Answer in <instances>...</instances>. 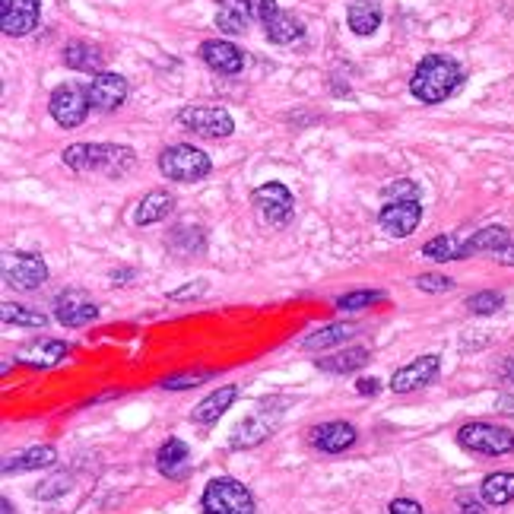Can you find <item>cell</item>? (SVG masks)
Returning a JSON list of instances; mask_svg holds the SVG:
<instances>
[{
  "instance_id": "cell-1",
  "label": "cell",
  "mask_w": 514,
  "mask_h": 514,
  "mask_svg": "<svg viewBox=\"0 0 514 514\" xmlns=\"http://www.w3.org/2000/svg\"><path fill=\"white\" fill-rule=\"evenodd\" d=\"M464 83V70L454 58L448 54H429L422 58L413 70V80H410V93L422 102V105H438L451 99L457 89Z\"/></svg>"
},
{
  "instance_id": "cell-2",
  "label": "cell",
  "mask_w": 514,
  "mask_h": 514,
  "mask_svg": "<svg viewBox=\"0 0 514 514\" xmlns=\"http://www.w3.org/2000/svg\"><path fill=\"white\" fill-rule=\"evenodd\" d=\"M134 150L118 143H73L64 150V165L73 172H105L108 178H121L134 169Z\"/></svg>"
},
{
  "instance_id": "cell-3",
  "label": "cell",
  "mask_w": 514,
  "mask_h": 514,
  "mask_svg": "<svg viewBox=\"0 0 514 514\" xmlns=\"http://www.w3.org/2000/svg\"><path fill=\"white\" fill-rule=\"evenodd\" d=\"M213 169V162L204 150L188 143H175V146H165L159 153V172L169 178V181H181V185H191V181L207 178Z\"/></svg>"
},
{
  "instance_id": "cell-4",
  "label": "cell",
  "mask_w": 514,
  "mask_h": 514,
  "mask_svg": "<svg viewBox=\"0 0 514 514\" xmlns=\"http://www.w3.org/2000/svg\"><path fill=\"white\" fill-rule=\"evenodd\" d=\"M207 514H254V495L248 492V486H242L232 476H219V480H210V486L204 489V499H200Z\"/></svg>"
},
{
  "instance_id": "cell-5",
  "label": "cell",
  "mask_w": 514,
  "mask_h": 514,
  "mask_svg": "<svg viewBox=\"0 0 514 514\" xmlns=\"http://www.w3.org/2000/svg\"><path fill=\"white\" fill-rule=\"evenodd\" d=\"M457 445L473 454L502 457L514 451V435L502 426H492V422H467L457 429Z\"/></svg>"
},
{
  "instance_id": "cell-6",
  "label": "cell",
  "mask_w": 514,
  "mask_h": 514,
  "mask_svg": "<svg viewBox=\"0 0 514 514\" xmlns=\"http://www.w3.org/2000/svg\"><path fill=\"white\" fill-rule=\"evenodd\" d=\"M178 124L200 137H229L235 131V121L223 105H185L178 112Z\"/></svg>"
},
{
  "instance_id": "cell-7",
  "label": "cell",
  "mask_w": 514,
  "mask_h": 514,
  "mask_svg": "<svg viewBox=\"0 0 514 514\" xmlns=\"http://www.w3.org/2000/svg\"><path fill=\"white\" fill-rule=\"evenodd\" d=\"M89 108H93V105H89L86 89L77 86V83L58 86L48 99V112L61 127H80L86 121V115H89Z\"/></svg>"
},
{
  "instance_id": "cell-8",
  "label": "cell",
  "mask_w": 514,
  "mask_h": 514,
  "mask_svg": "<svg viewBox=\"0 0 514 514\" xmlns=\"http://www.w3.org/2000/svg\"><path fill=\"white\" fill-rule=\"evenodd\" d=\"M48 280V267L39 254H29V251H16L7 254L4 261V283L10 289H20V292H32L39 289Z\"/></svg>"
},
{
  "instance_id": "cell-9",
  "label": "cell",
  "mask_w": 514,
  "mask_h": 514,
  "mask_svg": "<svg viewBox=\"0 0 514 514\" xmlns=\"http://www.w3.org/2000/svg\"><path fill=\"white\" fill-rule=\"evenodd\" d=\"M254 207L261 213L264 223L286 226L292 213H296V197H292V191L286 185H280V181H267V185L254 191Z\"/></svg>"
},
{
  "instance_id": "cell-10",
  "label": "cell",
  "mask_w": 514,
  "mask_h": 514,
  "mask_svg": "<svg viewBox=\"0 0 514 514\" xmlns=\"http://www.w3.org/2000/svg\"><path fill=\"white\" fill-rule=\"evenodd\" d=\"M54 318L64 327H86L99 318V305L83 289H67L54 299Z\"/></svg>"
},
{
  "instance_id": "cell-11",
  "label": "cell",
  "mask_w": 514,
  "mask_h": 514,
  "mask_svg": "<svg viewBox=\"0 0 514 514\" xmlns=\"http://www.w3.org/2000/svg\"><path fill=\"white\" fill-rule=\"evenodd\" d=\"M378 223L388 235L407 238L422 223V204H419V200H388V204H384L381 213H378Z\"/></svg>"
},
{
  "instance_id": "cell-12",
  "label": "cell",
  "mask_w": 514,
  "mask_h": 514,
  "mask_svg": "<svg viewBox=\"0 0 514 514\" xmlns=\"http://www.w3.org/2000/svg\"><path fill=\"white\" fill-rule=\"evenodd\" d=\"M86 96H89V105H93L96 112H115V108H121L127 99V80L121 77V73L102 70L86 83Z\"/></svg>"
},
{
  "instance_id": "cell-13",
  "label": "cell",
  "mask_w": 514,
  "mask_h": 514,
  "mask_svg": "<svg viewBox=\"0 0 514 514\" xmlns=\"http://www.w3.org/2000/svg\"><path fill=\"white\" fill-rule=\"evenodd\" d=\"M42 0H0V26L7 35H29L39 26Z\"/></svg>"
},
{
  "instance_id": "cell-14",
  "label": "cell",
  "mask_w": 514,
  "mask_h": 514,
  "mask_svg": "<svg viewBox=\"0 0 514 514\" xmlns=\"http://www.w3.org/2000/svg\"><path fill=\"white\" fill-rule=\"evenodd\" d=\"M438 365H442V362H438V356H432V353L413 359L410 365H403V369L394 372V378H391V391H394V394H410V391L426 388V384L435 381Z\"/></svg>"
},
{
  "instance_id": "cell-15",
  "label": "cell",
  "mask_w": 514,
  "mask_h": 514,
  "mask_svg": "<svg viewBox=\"0 0 514 514\" xmlns=\"http://www.w3.org/2000/svg\"><path fill=\"white\" fill-rule=\"evenodd\" d=\"M200 61L216 73H226V77H235V73L245 70L242 48H235L226 39H207L204 45H200Z\"/></svg>"
},
{
  "instance_id": "cell-16",
  "label": "cell",
  "mask_w": 514,
  "mask_h": 514,
  "mask_svg": "<svg viewBox=\"0 0 514 514\" xmlns=\"http://www.w3.org/2000/svg\"><path fill=\"white\" fill-rule=\"evenodd\" d=\"M311 445L324 454H343L346 448L356 445V429L350 422L334 419V422H324V426L311 429Z\"/></svg>"
},
{
  "instance_id": "cell-17",
  "label": "cell",
  "mask_w": 514,
  "mask_h": 514,
  "mask_svg": "<svg viewBox=\"0 0 514 514\" xmlns=\"http://www.w3.org/2000/svg\"><path fill=\"white\" fill-rule=\"evenodd\" d=\"M73 353L70 343H61V340H32L26 343L20 353H16V359L26 362V365H35V369H51V365L64 362L67 356Z\"/></svg>"
},
{
  "instance_id": "cell-18",
  "label": "cell",
  "mask_w": 514,
  "mask_h": 514,
  "mask_svg": "<svg viewBox=\"0 0 514 514\" xmlns=\"http://www.w3.org/2000/svg\"><path fill=\"white\" fill-rule=\"evenodd\" d=\"M156 467L162 476H169V480H185V476L191 473L188 445L181 442V438H169V442H165L156 454Z\"/></svg>"
},
{
  "instance_id": "cell-19",
  "label": "cell",
  "mask_w": 514,
  "mask_h": 514,
  "mask_svg": "<svg viewBox=\"0 0 514 514\" xmlns=\"http://www.w3.org/2000/svg\"><path fill=\"white\" fill-rule=\"evenodd\" d=\"M254 20L251 0H216V29L226 35H242Z\"/></svg>"
},
{
  "instance_id": "cell-20",
  "label": "cell",
  "mask_w": 514,
  "mask_h": 514,
  "mask_svg": "<svg viewBox=\"0 0 514 514\" xmlns=\"http://www.w3.org/2000/svg\"><path fill=\"white\" fill-rule=\"evenodd\" d=\"M235 397H238V388L235 384H223V388H216L210 397H204L194 407V413H191V419L194 422H200V426H210V422H216L219 416H223L232 403H235Z\"/></svg>"
},
{
  "instance_id": "cell-21",
  "label": "cell",
  "mask_w": 514,
  "mask_h": 514,
  "mask_svg": "<svg viewBox=\"0 0 514 514\" xmlns=\"http://www.w3.org/2000/svg\"><path fill=\"white\" fill-rule=\"evenodd\" d=\"M511 242V232L502 226H486L480 232H473L470 238H464V248H461V261L473 254H499L505 245Z\"/></svg>"
},
{
  "instance_id": "cell-22",
  "label": "cell",
  "mask_w": 514,
  "mask_h": 514,
  "mask_svg": "<svg viewBox=\"0 0 514 514\" xmlns=\"http://www.w3.org/2000/svg\"><path fill=\"white\" fill-rule=\"evenodd\" d=\"M64 64L70 67V70H80V73H102V67H105V54H102V48L99 45H93V42H70L67 48H64Z\"/></svg>"
},
{
  "instance_id": "cell-23",
  "label": "cell",
  "mask_w": 514,
  "mask_h": 514,
  "mask_svg": "<svg viewBox=\"0 0 514 514\" xmlns=\"http://www.w3.org/2000/svg\"><path fill=\"white\" fill-rule=\"evenodd\" d=\"M384 10L378 0H353L350 10H346V23L356 35H375L381 29Z\"/></svg>"
},
{
  "instance_id": "cell-24",
  "label": "cell",
  "mask_w": 514,
  "mask_h": 514,
  "mask_svg": "<svg viewBox=\"0 0 514 514\" xmlns=\"http://www.w3.org/2000/svg\"><path fill=\"white\" fill-rule=\"evenodd\" d=\"M175 210V197L169 191H150L140 204H137V213H134V223L137 226H153V223H162V219H169V213Z\"/></svg>"
},
{
  "instance_id": "cell-25",
  "label": "cell",
  "mask_w": 514,
  "mask_h": 514,
  "mask_svg": "<svg viewBox=\"0 0 514 514\" xmlns=\"http://www.w3.org/2000/svg\"><path fill=\"white\" fill-rule=\"evenodd\" d=\"M54 461H58V451H54L51 445H35L23 454L16 457H7L4 464V473L13 476V473H32V470H45V467H54Z\"/></svg>"
},
{
  "instance_id": "cell-26",
  "label": "cell",
  "mask_w": 514,
  "mask_h": 514,
  "mask_svg": "<svg viewBox=\"0 0 514 514\" xmlns=\"http://www.w3.org/2000/svg\"><path fill=\"white\" fill-rule=\"evenodd\" d=\"M270 432H273V422H270L264 413H254V416H248L245 422H238L235 432H232V442H229V445H232L235 451L254 448V445H261Z\"/></svg>"
},
{
  "instance_id": "cell-27",
  "label": "cell",
  "mask_w": 514,
  "mask_h": 514,
  "mask_svg": "<svg viewBox=\"0 0 514 514\" xmlns=\"http://www.w3.org/2000/svg\"><path fill=\"white\" fill-rule=\"evenodd\" d=\"M365 362H369V350H365V346H350V350H340L334 356L318 359V369L327 375H350V372L362 369Z\"/></svg>"
},
{
  "instance_id": "cell-28",
  "label": "cell",
  "mask_w": 514,
  "mask_h": 514,
  "mask_svg": "<svg viewBox=\"0 0 514 514\" xmlns=\"http://www.w3.org/2000/svg\"><path fill=\"white\" fill-rule=\"evenodd\" d=\"M267 29V39L273 42V45H289V42H296V39H302V32H305V26H302V20L296 13H277L273 16V20L264 26Z\"/></svg>"
},
{
  "instance_id": "cell-29",
  "label": "cell",
  "mask_w": 514,
  "mask_h": 514,
  "mask_svg": "<svg viewBox=\"0 0 514 514\" xmlns=\"http://www.w3.org/2000/svg\"><path fill=\"white\" fill-rule=\"evenodd\" d=\"M480 492H483V499L495 508L514 502V473H489L480 486Z\"/></svg>"
},
{
  "instance_id": "cell-30",
  "label": "cell",
  "mask_w": 514,
  "mask_h": 514,
  "mask_svg": "<svg viewBox=\"0 0 514 514\" xmlns=\"http://www.w3.org/2000/svg\"><path fill=\"white\" fill-rule=\"evenodd\" d=\"M356 334V324H327L321 330H315L311 337L302 340L305 350H327V346H337V343H346Z\"/></svg>"
},
{
  "instance_id": "cell-31",
  "label": "cell",
  "mask_w": 514,
  "mask_h": 514,
  "mask_svg": "<svg viewBox=\"0 0 514 514\" xmlns=\"http://www.w3.org/2000/svg\"><path fill=\"white\" fill-rule=\"evenodd\" d=\"M0 318H4L7 327H45L48 324V315L42 311H35L29 305H16V302H4L0 305Z\"/></svg>"
},
{
  "instance_id": "cell-32",
  "label": "cell",
  "mask_w": 514,
  "mask_h": 514,
  "mask_svg": "<svg viewBox=\"0 0 514 514\" xmlns=\"http://www.w3.org/2000/svg\"><path fill=\"white\" fill-rule=\"evenodd\" d=\"M461 248H464V238H457V235H438V238H432L426 248H422V257H429V261H438V264L461 261Z\"/></svg>"
},
{
  "instance_id": "cell-33",
  "label": "cell",
  "mask_w": 514,
  "mask_h": 514,
  "mask_svg": "<svg viewBox=\"0 0 514 514\" xmlns=\"http://www.w3.org/2000/svg\"><path fill=\"white\" fill-rule=\"evenodd\" d=\"M375 302H384L381 289H356V292H346V296H340L337 308L340 311H362V308H372Z\"/></svg>"
},
{
  "instance_id": "cell-34",
  "label": "cell",
  "mask_w": 514,
  "mask_h": 514,
  "mask_svg": "<svg viewBox=\"0 0 514 514\" xmlns=\"http://www.w3.org/2000/svg\"><path fill=\"white\" fill-rule=\"evenodd\" d=\"M505 305L502 292H476V296L467 299V308L473 311V315H495Z\"/></svg>"
},
{
  "instance_id": "cell-35",
  "label": "cell",
  "mask_w": 514,
  "mask_h": 514,
  "mask_svg": "<svg viewBox=\"0 0 514 514\" xmlns=\"http://www.w3.org/2000/svg\"><path fill=\"white\" fill-rule=\"evenodd\" d=\"M216 378L213 372H188V375H172V378H165L162 381V388L165 391H188V388H197V384H204Z\"/></svg>"
},
{
  "instance_id": "cell-36",
  "label": "cell",
  "mask_w": 514,
  "mask_h": 514,
  "mask_svg": "<svg viewBox=\"0 0 514 514\" xmlns=\"http://www.w3.org/2000/svg\"><path fill=\"white\" fill-rule=\"evenodd\" d=\"M384 197H388V200H419V197H422V191H419L416 181L400 178V181H394V185L384 188Z\"/></svg>"
},
{
  "instance_id": "cell-37",
  "label": "cell",
  "mask_w": 514,
  "mask_h": 514,
  "mask_svg": "<svg viewBox=\"0 0 514 514\" xmlns=\"http://www.w3.org/2000/svg\"><path fill=\"white\" fill-rule=\"evenodd\" d=\"M67 489H70V476L58 473V476H51V480H45L39 489H35V499H58V495H64Z\"/></svg>"
},
{
  "instance_id": "cell-38",
  "label": "cell",
  "mask_w": 514,
  "mask_h": 514,
  "mask_svg": "<svg viewBox=\"0 0 514 514\" xmlns=\"http://www.w3.org/2000/svg\"><path fill=\"white\" fill-rule=\"evenodd\" d=\"M416 289H422V292H451L454 280L442 277V273H422V277H416Z\"/></svg>"
},
{
  "instance_id": "cell-39",
  "label": "cell",
  "mask_w": 514,
  "mask_h": 514,
  "mask_svg": "<svg viewBox=\"0 0 514 514\" xmlns=\"http://www.w3.org/2000/svg\"><path fill=\"white\" fill-rule=\"evenodd\" d=\"M251 13H254V20L261 23V26H267L273 16L280 13V7H277V0H251Z\"/></svg>"
},
{
  "instance_id": "cell-40",
  "label": "cell",
  "mask_w": 514,
  "mask_h": 514,
  "mask_svg": "<svg viewBox=\"0 0 514 514\" xmlns=\"http://www.w3.org/2000/svg\"><path fill=\"white\" fill-rule=\"evenodd\" d=\"M207 292V280H197V286H185V289H178V292H172V302H185V299H197V296H204Z\"/></svg>"
},
{
  "instance_id": "cell-41",
  "label": "cell",
  "mask_w": 514,
  "mask_h": 514,
  "mask_svg": "<svg viewBox=\"0 0 514 514\" xmlns=\"http://www.w3.org/2000/svg\"><path fill=\"white\" fill-rule=\"evenodd\" d=\"M391 514H426V511H422V505L413 502V499H394L391 502Z\"/></svg>"
},
{
  "instance_id": "cell-42",
  "label": "cell",
  "mask_w": 514,
  "mask_h": 514,
  "mask_svg": "<svg viewBox=\"0 0 514 514\" xmlns=\"http://www.w3.org/2000/svg\"><path fill=\"white\" fill-rule=\"evenodd\" d=\"M356 391H359L362 397H375V394L381 391V381H378V378H359V381H356Z\"/></svg>"
},
{
  "instance_id": "cell-43",
  "label": "cell",
  "mask_w": 514,
  "mask_h": 514,
  "mask_svg": "<svg viewBox=\"0 0 514 514\" xmlns=\"http://www.w3.org/2000/svg\"><path fill=\"white\" fill-rule=\"evenodd\" d=\"M499 261H502V264H508V267H514V238H511V242L499 251Z\"/></svg>"
},
{
  "instance_id": "cell-44",
  "label": "cell",
  "mask_w": 514,
  "mask_h": 514,
  "mask_svg": "<svg viewBox=\"0 0 514 514\" xmlns=\"http://www.w3.org/2000/svg\"><path fill=\"white\" fill-rule=\"evenodd\" d=\"M0 508H4V511H0V514H13V505H10V499H4V502H0Z\"/></svg>"
}]
</instances>
